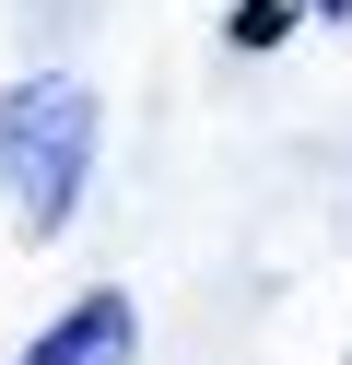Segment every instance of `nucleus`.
<instances>
[{"mask_svg": "<svg viewBox=\"0 0 352 365\" xmlns=\"http://www.w3.org/2000/svg\"><path fill=\"white\" fill-rule=\"evenodd\" d=\"M94 177V95L70 71H36L0 95V200H12L23 236H59L70 200Z\"/></svg>", "mask_w": 352, "mask_h": 365, "instance_id": "f257e3e1", "label": "nucleus"}, {"mask_svg": "<svg viewBox=\"0 0 352 365\" xmlns=\"http://www.w3.org/2000/svg\"><path fill=\"white\" fill-rule=\"evenodd\" d=\"M129 330H141V318H129V294H117V283H94L70 318H47V330H36V354H23V365H129Z\"/></svg>", "mask_w": 352, "mask_h": 365, "instance_id": "f03ea898", "label": "nucleus"}, {"mask_svg": "<svg viewBox=\"0 0 352 365\" xmlns=\"http://www.w3.org/2000/svg\"><path fill=\"white\" fill-rule=\"evenodd\" d=\"M282 24H294V0H235V48H270Z\"/></svg>", "mask_w": 352, "mask_h": 365, "instance_id": "7ed1b4c3", "label": "nucleus"}]
</instances>
